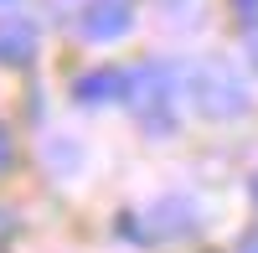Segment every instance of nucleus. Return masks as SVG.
I'll use <instances>...</instances> for the list:
<instances>
[{
  "label": "nucleus",
  "instance_id": "obj_1",
  "mask_svg": "<svg viewBox=\"0 0 258 253\" xmlns=\"http://www.w3.org/2000/svg\"><path fill=\"white\" fill-rule=\"evenodd\" d=\"M186 93L207 119H238L248 109V83L227 62H197L191 78H186Z\"/></svg>",
  "mask_w": 258,
  "mask_h": 253
},
{
  "label": "nucleus",
  "instance_id": "obj_2",
  "mask_svg": "<svg viewBox=\"0 0 258 253\" xmlns=\"http://www.w3.org/2000/svg\"><path fill=\"white\" fill-rule=\"evenodd\" d=\"M129 103H135V114L150 135H165L176 124V68L145 62L135 73V83H129Z\"/></svg>",
  "mask_w": 258,
  "mask_h": 253
},
{
  "label": "nucleus",
  "instance_id": "obj_3",
  "mask_svg": "<svg viewBox=\"0 0 258 253\" xmlns=\"http://www.w3.org/2000/svg\"><path fill=\"white\" fill-rule=\"evenodd\" d=\"M135 26V0H88L78 16V31L88 41H119Z\"/></svg>",
  "mask_w": 258,
  "mask_h": 253
},
{
  "label": "nucleus",
  "instance_id": "obj_4",
  "mask_svg": "<svg viewBox=\"0 0 258 253\" xmlns=\"http://www.w3.org/2000/svg\"><path fill=\"white\" fill-rule=\"evenodd\" d=\"M145 217H150L145 222V238H191V233H197V207L181 202V197L155 202Z\"/></svg>",
  "mask_w": 258,
  "mask_h": 253
},
{
  "label": "nucleus",
  "instance_id": "obj_5",
  "mask_svg": "<svg viewBox=\"0 0 258 253\" xmlns=\"http://www.w3.org/2000/svg\"><path fill=\"white\" fill-rule=\"evenodd\" d=\"M129 78L124 68H93V73H83L78 83H73V98L78 103H119V98H129Z\"/></svg>",
  "mask_w": 258,
  "mask_h": 253
},
{
  "label": "nucleus",
  "instance_id": "obj_6",
  "mask_svg": "<svg viewBox=\"0 0 258 253\" xmlns=\"http://www.w3.org/2000/svg\"><path fill=\"white\" fill-rule=\"evenodd\" d=\"M36 62V31L21 16H0V68H31Z\"/></svg>",
  "mask_w": 258,
  "mask_h": 253
},
{
  "label": "nucleus",
  "instance_id": "obj_7",
  "mask_svg": "<svg viewBox=\"0 0 258 253\" xmlns=\"http://www.w3.org/2000/svg\"><path fill=\"white\" fill-rule=\"evenodd\" d=\"M232 253H258V222H253V227H248V233L238 238V248H232Z\"/></svg>",
  "mask_w": 258,
  "mask_h": 253
},
{
  "label": "nucleus",
  "instance_id": "obj_8",
  "mask_svg": "<svg viewBox=\"0 0 258 253\" xmlns=\"http://www.w3.org/2000/svg\"><path fill=\"white\" fill-rule=\"evenodd\" d=\"M6 171H11V135L0 130V176H6Z\"/></svg>",
  "mask_w": 258,
  "mask_h": 253
},
{
  "label": "nucleus",
  "instance_id": "obj_9",
  "mask_svg": "<svg viewBox=\"0 0 258 253\" xmlns=\"http://www.w3.org/2000/svg\"><path fill=\"white\" fill-rule=\"evenodd\" d=\"M248 57H253V68H258V26L248 31Z\"/></svg>",
  "mask_w": 258,
  "mask_h": 253
},
{
  "label": "nucleus",
  "instance_id": "obj_10",
  "mask_svg": "<svg viewBox=\"0 0 258 253\" xmlns=\"http://www.w3.org/2000/svg\"><path fill=\"white\" fill-rule=\"evenodd\" d=\"M238 6H243V16H248V21L258 16V0H238Z\"/></svg>",
  "mask_w": 258,
  "mask_h": 253
},
{
  "label": "nucleus",
  "instance_id": "obj_11",
  "mask_svg": "<svg viewBox=\"0 0 258 253\" xmlns=\"http://www.w3.org/2000/svg\"><path fill=\"white\" fill-rule=\"evenodd\" d=\"M248 192H253V202H258V176H253V186H248Z\"/></svg>",
  "mask_w": 258,
  "mask_h": 253
},
{
  "label": "nucleus",
  "instance_id": "obj_12",
  "mask_svg": "<svg viewBox=\"0 0 258 253\" xmlns=\"http://www.w3.org/2000/svg\"><path fill=\"white\" fill-rule=\"evenodd\" d=\"M0 6H6V0H0Z\"/></svg>",
  "mask_w": 258,
  "mask_h": 253
}]
</instances>
